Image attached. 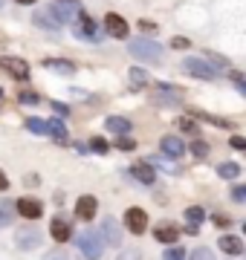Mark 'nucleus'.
<instances>
[{"label": "nucleus", "mask_w": 246, "mask_h": 260, "mask_svg": "<svg viewBox=\"0 0 246 260\" xmlns=\"http://www.w3.org/2000/svg\"><path fill=\"white\" fill-rule=\"evenodd\" d=\"M128 52L139 61H148V64H160L162 61V47L151 38H133L128 41Z\"/></svg>", "instance_id": "1"}, {"label": "nucleus", "mask_w": 246, "mask_h": 260, "mask_svg": "<svg viewBox=\"0 0 246 260\" xmlns=\"http://www.w3.org/2000/svg\"><path fill=\"white\" fill-rule=\"evenodd\" d=\"M76 246H78V251H81L87 260H99L102 257V251H104V237H102V232L87 229V232H81L76 237Z\"/></svg>", "instance_id": "2"}, {"label": "nucleus", "mask_w": 246, "mask_h": 260, "mask_svg": "<svg viewBox=\"0 0 246 260\" xmlns=\"http://www.w3.org/2000/svg\"><path fill=\"white\" fill-rule=\"evenodd\" d=\"M182 70L189 75H194V78H203V81H214L218 78V70L214 67L208 64V61H203V58H194V55L182 61Z\"/></svg>", "instance_id": "3"}, {"label": "nucleus", "mask_w": 246, "mask_h": 260, "mask_svg": "<svg viewBox=\"0 0 246 260\" xmlns=\"http://www.w3.org/2000/svg\"><path fill=\"white\" fill-rule=\"evenodd\" d=\"M0 70H3V73H9L12 78H18V81H26V78H29V64L23 61V58L3 55V58H0Z\"/></svg>", "instance_id": "4"}, {"label": "nucleus", "mask_w": 246, "mask_h": 260, "mask_svg": "<svg viewBox=\"0 0 246 260\" xmlns=\"http://www.w3.org/2000/svg\"><path fill=\"white\" fill-rule=\"evenodd\" d=\"M15 208H18V214L23 220H38L41 214H44V203L35 200V197H20L18 203H15Z\"/></svg>", "instance_id": "5"}, {"label": "nucleus", "mask_w": 246, "mask_h": 260, "mask_svg": "<svg viewBox=\"0 0 246 260\" xmlns=\"http://www.w3.org/2000/svg\"><path fill=\"white\" fill-rule=\"evenodd\" d=\"M104 32L113 38H128V20L122 18V15H116V12H110V15H104Z\"/></svg>", "instance_id": "6"}, {"label": "nucleus", "mask_w": 246, "mask_h": 260, "mask_svg": "<svg viewBox=\"0 0 246 260\" xmlns=\"http://www.w3.org/2000/svg\"><path fill=\"white\" fill-rule=\"evenodd\" d=\"M78 29H76V38H87V41H102V29L96 26L93 20H90V15H78Z\"/></svg>", "instance_id": "7"}, {"label": "nucleus", "mask_w": 246, "mask_h": 260, "mask_svg": "<svg viewBox=\"0 0 246 260\" xmlns=\"http://www.w3.org/2000/svg\"><path fill=\"white\" fill-rule=\"evenodd\" d=\"M125 225H128L133 234H142L145 229H148V214H145L142 208H128V211H125Z\"/></svg>", "instance_id": "8"}, {"label": "nucleus", "mask_w": 246, "mask_h": 260, "mask_svg": "<svg viewBox=\"0 0 246 260\" xmlns=\"http://www.w3.org/2000/svg\"><path fill=\"white\" fill-rule=\"evenodd\" d=\"M96 214H99V200L90 197V194L78 197V203H76V217L78 220H93Z\"/></svg>", "instance_id": "9"}, {"label": "nucleus", "mask_w": 246, "mask_h": 260, "mask_svg": "<svg viewBox=\"0 0 246 260\" xmlns=\"http://www.w3.org/2000/svg\"><path fill=\"white\" fill-rule=\"evenodd\" d=\"M102 237H104V246H119L122 243V229H119V223H116L113 217H104Z\"/></svg>", "instance_id": "10"}, {"label": "nucleus", "mask_w": 246, "mask_h": 260, "mask_svg": "<svg viewBox=\"0 0 246 260\" xmlns=\"http://www.w3.org/2000/svg\"><path fill=\"white\" fill-rule=\"evenodd\" d=\"M49 234H52L55 243H67L73 237V225H70V220H64V217H55V220L49 223Z\"/></svg>", "instance_id": "11"}, {"label": "nucleus", "mask_w": 246, "mask_h": 260, "mask_svg": "<svg viewBox=\"0 0 246 260\" xmlns=\"http://www.w3.org/2000/svg\"><path fill=\"white\" fill-rule=\"evenodd\" d=\"M153 237H157L160 243H177L180 240V225L165 220V223H160L157 229H153Z\"/></svg>", "instance_id": "12"}, {"label": "nucleus", "mask_w": 246, "mask_h": 260, "mask_svg": "<svg viewBox=\"0 0 246 260\" xmlns=\"http://www.w3.org/2000/svg\"><path fill=\"white\" fill-rule=\"evenodd\" d=\"M15 243H18V249L23 251H32L41 246V234L35 232V229H18V237H15Z\"/></svg>", "instance_id": "13"}, {"label": "nucleus", "mask_w": 246, "mask_h": 260, "mask_svg": "<svg viewBox=\"0 0 246 260\" xmlns=\"http://www.w3.org/2000/svg\"><path fill=\"white\" fill-rule=\"evenodd\" d=\"M131 174H133V179H139L142 185H153V182H157V171L151 168V162H136V165H131Z\"/></svg>", "instance_id": "14"}, {"label": "nucleus", "mask_w": 246, "mask_h": 260, "mask_svg": "<svg viewBox=\"0 0 246 260\" xmlns=\"http://www.w3.org/2000/svg\"><path fill=\"white\" fill-rule=\"evenodd\" d=\"M35 23H38L41 29H47V32L61 29V20L52 15V9H38V12H35Z\"/></svg>", "instance_id": "15"}, {"label": "nucleus", "mask_w": 246, "mask_h": 260, "mask_svg": "<svg viewBox=\"0 0 246 260\" xmlns=\"http://www.w3.org/2000/svg\"><path fill=\"white\" fill-rule=\"evenodd\" d=\"M160 145H162V153L171 156V159H180L182 153H186V145H182V139H177V136H165Z\"/></svg>", "instance_id": "16"}, {"label": "nucleus", "mask_w": 246, "mask_h": 260, "mask_svg": "<svg viewBox=\"0 0 246 260\" xmlns=\"http://www.w3.org/2000/svg\"><path fill=\"white\" fill-rule=\"evenodd\" d=\"M44 67L52 70V73H61V75H73V73H76V64H73V61H67V58H47Z\"/></svg>", "instance_id": "17"}, {"label": "nucleus", "mask_w": 246, "mask_h": 260, "mask_svg": "<svg viewBox=\"0 0 246 260\" xmlns=\"http://www.w3.org/2000/svg\"><path fill=\"white\" fill-rule=\"evenodd\" d=\"M148 73L145 70H139V67H133V70H128V87L131 90H142V87H148Z\"/></svg>", "instance_id": "18"}, {"label": "nucleus", "mask_w": 246, "mask_h": 260, "mask_svg": "<svg viewBox=\"0 0 246 260\" xmlns=\"http://www.w3.org/2000/svg\"><path fill=\"white\" fill-rule=\"evenodd\" d=\"M220 251H226V254H240V251H243V240L235 237V234H223V237H220Z\"/></svg>", "instance_id": "19"}, {"label": "nucleus", "mask_w": 246, "mask_h": 260, "mask_svg": "<svg viewBox=\"0 0 246 260\" xmlns=\"http://www.w3.org/2000/svg\"><path fill=\"white\" fill-rule=\"evenodd\" d=\"M49 9H52V15H55L61 23L78 18V12H76V6H73V3H55V6H49Z\"/></svg>", "instance_id": "20"}, {"label": "nucleus", "mask_w": 246, "mask_h": 260, "mask_svg": "<svg viewBox=\"0 0 246 260\" xmlns=\"http://www.w3.org/2000/svg\"><path fill=\"white\" fill-rule=\"evenodd\" d=\"M15 214H18V208H15L12 200H0V229L12 225V217H15Z\"/></svg>", "instance_id": "21"}, {"label": "nucleus", "mask_w": 246, "mask_h": 260, "mask_svg": "<svg viewBox=\"0 0 246 260\" xmlns=\"http://www.w3.org/2000/svg\"><path fill=\"white\" fill-rule=\"evenodd\" d=\"M104 127L110 130V133H119V136H125V133L131 130V121L122 119V116H110V119L104 121Z\"/></svg>", "instance_id": "22"}, {"label": "nucleus", "mask_w": 246, "mask_h": 260, "mask_svg": "<svg viewBox=\"0 0 246 260\" xmlns=\"http://www.w3.org/2000/svg\"><path fill=\"white\" fill-rule=\"evenodd\" d=\"M26 130H29V133H35V136H47V133H49V121L32 116V119H26Z\"/></svg>", "instance_id": "23"}, {"label": "nucleus", "mask_w": 246, "mask_h": 260, "mask_svg": "<svg viewBox=\"0 0 246 260\" xmlns=\"http://www.w3.org/2000/svg\"><path fill=\"white\" fill-rule=\"evenodd\" d=\"M206 220V211L200 208V205H191V208H186V225H194V229H200V223Z\"/></svg>", "instance_id": "24"}, {"label": "nucleus", "mask_w": 246, "mask_h": 260, "mask_svg": "<svg viewBox=\"0 0 246 260\" xmlns=\"http://www.w3.org/2000/svg\"><path fill=\"white\" fill-rule=\"evenodd\" d=\"M218 177L237 179V177H240V165H237V162H220V165H218Z\"/></svg>", "instance_id": "25"}, {"label": "nucleus", "mask_w": 246, "mask_h": 260, "mask_svg": "<svg viewBox=\"0 0 246 260\" xmlns=\"http://www.w3.org/2000/svg\"><path fill=\"white\" fill-rule=\"evenodd\" d=\"M191 116H194V119H203V121H208V124H214V127H232V121H226V119H218V116H208V113H203V110H191Z\"/></svg>", "instance_id": "26"}, {"label": "nucleus", "mask_w": 246, "mask_h": 260, "mask_svg": "<svg viewBox=\"0 0 246 260\" xmlns=\"http://www.w3.org/2000/svg\"><path fill=\"white\" fill-rule=\"evenodd\" d=\"M49 136L58 142V145H64L67 142V127H64V121H49Z\"/></svg>", "instance_id": "27"}, {"label": "nucleus", "mask_w": 246, "mask_h": 260, "mask_svg": "<svg viewBox=\"0 0 246 260\" xmlns=\"http://www.w3.org/2000/svg\"><path fill=\"white\" fill-rule=\"evenodd\" d=\"M191 153H194V159H206L208 156V142L200 139V136H194V142H191Z\"/></svg>", "instance_id": "28"}, {"label": "nucleus", "mask_w": 246, "mask_h": 260, "mask_svg": "<svg viewBox=\"0 0 246 260\" xmlns=\"http://www.w3.org/2000/svg\"><path fill=\"white\" fill-rule=\"evenodd\" d=\"M87 148L93 150V153H107V150H110V145H107V142H104L102 136H96V139L87 142Z\"/></svg>", "instance_id": "29"}, {"label": "nucleus", "mask_w": 246, "mask_h": 260, "mask_svg": "<svg viewBox=\"0 0 246 260\" xmlns=\"http://www.w3.org/2000/svg\"><path fill=\"white\" fill-rule=\"evenodd\" d=\"M177 124H180L182 133H189V136H197V121H194V119H189V116H186V119H180Z\"/></svg>", "instance_id": "30"}, {"label": "nucleus", "mask_w": 246, "mask_h": 260, "mask_svg": "<svg viewBox=\"0 0 246 260\" xmlns=\"http://www.w3.org/2000/svg\"><path fill=\"white\" fill-rule=\"evenodd\" d=\"M191 260H214V251L206 249V246H200V249L191 251Z\"/></svg>", "instance_id": "31"}, {"label": "nucleus", "mask_w": 246, "mask_h": 260, "mask_svg": "<svg viewBox=\"0 0 246 260\" xmlns=\"http://www.w3.org/2000/svg\"><path fill=\"white\" fill-rule=\"evenodd\" d=\"M229 78L235 81L237 93H240V95H246V75H243V73H229Z\"/></svg>", "instance_id": "32"}, {"label": "nucleus", "mask_w": 246, "mask_h": 260, "mask_svg": "<svg viewBox=\"0 0 246 260\" xmlns=\"http://www.w3.org/2000/svg\"><path fill=\"white\" fill-rule=\"evenodd\" d=\"M116 148L119 150H136V142H133L131 136H119V139H116Z\"/></svg>", "instance_id": "33"}, {"label": "nucleus", "mask_w": 246, "mask_h": 260, "mask_svg": "<svg viewBox=\"0 0 246 260\" xmlns=\"http://www.w3.org/2000/svg\"><path fill=\"white\" fill-rule=\"evenodd\" d=\"M162 260H186V251H182L180 246H174V249H168L162 254Z\"/></svg>", "instance_id": "34"}, {"label": "nucleus", "mask_w": 246, "mask_h": 260, "mask_svg": "<svg viewBox=\"0 0 246 260\" xmlns=\"http://www.w3.org/2000/svg\"><path fill=\"white\" fill-rule=\"evenodd\" d=\"M18 102H20V104H38V102H41V95H38V93H29V90H23V93L18 95Z\"/></svg>", "instance_id": "35"}, {"label": "nucleus", "mask_w": 246, "mask_h": 260, "mask_svg": "<svg viewBox=\"0 0 246 260\" xmlns=\"http://www.w3.org/2000/svg\"><path fill=\"white\" fill-rule=\"evenodd\" d=\"M142 257V251L139 249H128V251H119V257L116 260H139Z\"/></svg>", "instance_id": "36"}, {"label": "nucleus", "mask_w": 246, "mask_h": 260, "mask_svg": "<svg viewBox=\"0 0 246 260\" xmlns=\"http://www.w3.org/2000/svg\"><path fill=\"white\" fill-rule=\"evenodd\" d=\"M232 200H235V203H246V185H235V188H232Z\"/></svg>", "instance_id": "37"}, {"label": "nucleus", "mask_w": 246, "mask_h": 260, "mask_svg": "<svg viewBox=\"0 0 246 260\" xmlns=\"http://www.w3.org/2000/svg\"><path fill=\"white\" fill-rule=\"evenodd\" d=\"M211 223L218 225V229H229V225H232V220H229V217H223V214H211Z\"/></svg>", "instance_id": "38"}, {"label": "nucleus", "mask_w": 246, "mask_h": 260, "mask_svg": "<svg viewBox=\"0 0 246 260\" xmlns=\"http://www.w3.org/2000/svg\"><path fill=\"white\" fill-rule=\"evenodd\" d=\"M139 29L145 35H157V23H151V20H139Z\"/></svg>", "instance_id": "39"}, {"label": "nucleus", "mask_w": 246, "mask_h": 260, "mask_svg": "<svg viewBox=\"0 0 246 260\" xmlns=\"http://www.w3.org/2000/svg\"><path fill=\"white\" fill-rule=\"evenodd\" d=\"M208 61H211L214 67H229V61L223 55H218V52H208Z\"/></svg>", "instance_id": "40"}, {"label": "nucleus", "mask_w": 246, "mask_h": 260, "mask_svg": "<svg viewBox=\"0 0 246 260\" xmlns=\"http://www.w3.org/2000/svg\"><path fill=\"white\" fill-rule=\"evenodd\" d=\"M171 47H174V49H189L191 44H189V38H174V41H171Z\"/></svg>", "instance_id": "41"}, {"label": "nucleus", "mask_w": 246, "mask_h": 260, "mask_svg": "<svg viewBox=\"0 0 246 260\" xmlns=\"http://www.w3.org/2000/svg\"><path fill=\"white\" fill-rule=\"evenodd\" d=\"M229 145H232L235 150H246V139H243V136H232V142H229Z\"/></svg>", "instance_id": "42"}, {"label": "nucleus", "mask_w": 246, "mask_h": 260, "mask_svg": "<svg viewBox=\"0 0 246 260\" xmlns=\"http://www.w3.org/2000/svg\"><path fill=\"white\" fill-rule=\"evenodd\" d=\"M44 260H70V257H67L64 251H49V254H47Z\"/></svg>", "instance_id": "43"}, {"label": "nucleus", "mask_w": 246, "mask_h": 260, "mask_svg": "<svg viewBox=\"0 0 246 260\" xmlns=\"http://www.w3.org/2000/svg\"><path fill=\"white\" fill-rule=\"evenodd\" d=\"M52 110H55V116H67V107H64V104H52Z\"/></svg>", "instance_id": "44"}, {"label": "nucleus", "mask_w": 246, "mask_h": 260, "mask_svg": "<svg viewBox=\"0 0 246 260\" xmlns=\"http://www.w3.org/2000/svg\"><path fill=\"white\" fill-rule=\"evenodd\" d=\"M6 188H9V179H6V174H3V171H0V191H6Z\"/></svg>", "instance_id": "45"}, {"label": "nucleus", "mask_w": 246, "mask_h": 260, "mask_svg": "<svg viewBox=\"0 0 246 260\" xmlns=\"http://www.w3.org/2000/svg\"><path fill=\"white\" fill-rule=\"evenodd\" d=\"M15 3H20V6H35L38 0H15Z\"/></svg>", "instance_id": "46"}, {"label": "nucleus", "mask_w": 246, "mask_h": 260, "mask_svg": "<svg viewBox=\"0 0 246 260\" xmlns=\"http://www.w3.org/2000/svg\"><path fill=\"white\" fill-rule=\"evenodd\" d=\"M55 3H78V0H55Z\"/></svg>", "instance_id": "47"}, {"label": "nucleus", "mask_w": 246, "mask_h": 260, "mask_svg": "<svg viewBox=\"0 0 246 260\" xmlns=\"http://www.w3.org/2000/svg\"><path fill=\"white\" fill-rule=\"evenodd\" d=\"M243 234H246V223H243Z\"/></svg>", "instance_id": "48"}, {"label": "nucleus", "mask_w": 246, "mask_h": 260, "mask_svg": "<svg viewBox=\"0 0 246 260\" xmlns=\"http://www.w3.org/2000/svg\"><path fill=\"white\" fill-rule=\"evenodd\" d=\"M0 99H3V90H0Z\"/></svg>", "instance_id": "49"}]
</instances>
